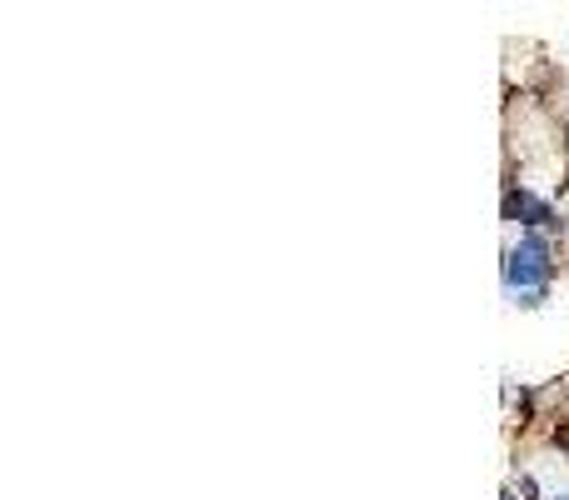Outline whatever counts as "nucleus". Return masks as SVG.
<instances>
[{"mask_svg":"<svg viewBox=\"0 0 569 500\" xmlns=\"http://www.w3.org/2000/svg\"><path fill=\"white\" fill-rule=\"evenodd\" d=\"M549 271H555V261H549V236L545 230H520V240H514L510 255H505V286L520 290L524 306H540V290H545Z\"/></svg>","mask_w":569,"mask_h":500,"instance_id":"nucleus-1","label":"nucleus"},{"mask_svg":"<svg viewBox=\"0 0 569 500\" xmlns=\"http://www.w3.org/2000/svg\"><path fill=\"white\" fill-rule=\"evenodd\" d=\"M505 215H510V221H520L524 230H555L559 226L555 205L540 201V195H530V191H510V195H505Z\"/></svg>","mask_w":569,"mask_h":500,"instance_id":"nucleus-2","label":"nucleus"},{"mask_svg":"<svg viewBox=\"0 0 569 500\" xmlns=\"http://www.w3.org/2000/svg\"><path fill=\"white\" fill-rule=\"evenodd\" d=\"M559 500H569V496H559Z\"/></svg>","mask_w":569,"mask_h":500,"instance_id":"nucleus-3","label":"nucleus"}]
</instances>
